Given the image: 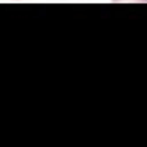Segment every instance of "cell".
Instances as JSON below:
<instances>
[{
    "label": "cell",
    "instance_id": "obj_1",
    "mask_svg": "<svg viewBox=\"0 0 147 147\" xmlns=\"http://www.w3.org/2000/svg\"><path fill=\"white\" fill-rule=\"evenodd\" d=\"M113 2H147V0H113Z\"/></svg>",
    "mask_w": 147,
    "mask_h": 147
}]
</instances>
